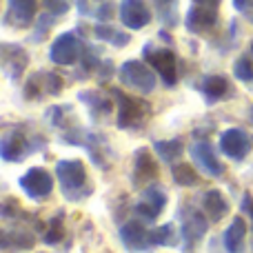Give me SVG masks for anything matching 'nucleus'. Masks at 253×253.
I'll list each match as a JSON object with an SVG mask.
<instances>
[{
	"instance_id": "nucleus-1",
	"label": "nucleus",
	"mask_w": 253,
	"mask_h": 253,
	"mask_svg": "<svg viewBox=\"0 0 253 253\" xmlns=\"http://www.w3.org/2000/svg\"><path fill=\"white\" fill-rule=\"evenodd\" d=\"M56 175L60 180V187L65 191L67 198L71 200H80L83 196H87L91 191V187H87V171L80 160H62L56 167Z\"/></svg>"
},
{
	"instance_id": "nucleus-2",
	"label": "nucleus",
	"mask_w": 253,
	"mask_h": 253,
	"mask_svg": "<svg viewBox=\"0 0 253 253\" xmlns=\"http://www.w3.org/2000/svg\"><path fill=\"white\" fill-rule=\"evenodd\" d=\"M111 93H114L116 100H118V126L120 129H135V126H140L147 120L149 109H151L147 102L135 100V98H131V96H125V93L116 91V89Z\"/></svg>"
},
{
	"instance_id": "nucleus-3",
	"label": "nucleus",
	"mask_w": 253,
	"mask_h": 253,
	"mask_svg": "<svg viewBox=\"0 0 253 253\" xmlns=\"http://www.w3.org/2000/svg\"><path fill=\"white\" fill-rule=\"evenodd\" d=\"M120 80H123L126 87L135 89V91H140V93H149L156 87V76L140 60H126L125 65L120 67Z\"/></svg>"
},
{
	"instance_id": "nucleus-4",
	"label": "nucleus",
	"mask_w": 253,
	"mask_h": 253,
	"mask_svg": "<svg viewBox=\"0 0 253 253\" xmlns=\"http://www.w3.org/2000/svg\"><path fill=\"white\" fill-rule=\"evenodd\" d=\"M80 51H83V44H80L78 36L69 31V34H60L53 40L51 49H49V58H51V62H56V65L69 67L80 58Z\"/></svg>"
},
{
	"instance_id": "nucleus-5",
	"label": "nucleus",
	"mask_w": 253,
	"mask_h": 253,
	"mask_svg": "<svg viewBox=\"0 0 253 253\" xmlns=\"http://www.w3.org/2000/svg\"><path fill=\"white\" fill-rule=\"evenodd\" d=\"M144 58L153 65V69L160 74L162 83L167 87H173L175 80H178V62H175V56L173 51L169 49H151L147 47L144 49Z\"/></svg>"
},
{
	"instance_id": "nucleus-6",
	"label": "nucleus",
	"mask_w": 253,
	"mask_h": 253,
	"mask_svg": "<svg viewBox=\"0 0 253 253\" xmlns=\"http://www.w3.org/2000/svg\"><path fill=\"white\" fill-rule=\"evenodd\" d=\"M218 20V4H205V2H193V7L187 13V29L191 34H202L209 31Z\"/></svg>"
},
{
	"instance_id": "nucleus-7",
	"label": "nucleus",
	"mask_w": 253,
	"mask_h": 253,
	"mask_svg": "<svg viewBox=\"0 0 253 253\" xmlns=\"http://www.w3.org/2000/svg\"><path fill=\"white\" fill-rule=\"evenodd\" d=\"M120 20L126 29H142L151 22V9L144 0H123L120 2Z\"/></svg>"
},
{
	"instance_id": "nucleus-8",
	"label": "nucleus",
	"mask_w": 253,
	"mask_h": 253,
	"mask_svg": "<svg viewBox=\"0 0 253 253\" xmlns=\"http://www.w3.org/2000/svg\"><path fill=\"white\" fill-rule=\"evenodd\" d=\"M20 187H22V191H25L29 198H44V196H49V193H51L53 180H51V175H49L44 169L34 167V169H29L20 178Z\"/></svg>"
},
{
	"instance_id": "nucleus-9",
	"label": "nucleus",
	"mask_w": 253,
	"mask_h": 253,
	"mask_svg": "<svg viewBox=\"0 0 253 253\" xmlns=\"http://www.w3.org/2000/svg\"><path fill=\"white\" fill-rule=\"evenodd\" d=\"M120 240H123V245L126 249L133 253L149 251V247L153 245L151 233H149L147 229L142 227V222H138V220H131V222H126L125 227L120 229Z\"/></svg>"
},
{
	"instance_id": "nucleus-10",
	"label": "nucleus",
	"mask_w": 253,
	"mask_h": 253,
	"mask_svg": "<svg viewBox=\"0 0 253 253\" xmlns=\"http://www.w3.org/2000/svg\"><path fill=\"white\" fill-rule=\"evenodd\" d=\"M220 149L231 160H242L251 149V140L242 129H227L220 138Z\"/></svg>"
},
{
	"instance_id": "nucleus-11",
	"label": "nucleus",
	"mask_w": 253,
	"mask_h": 253,
	"mask_svg": "<svg viewBox=\"0 0 253 253\" xmlns=\"http://www.w3.org/2000/svg\"><path fill=\"white\" fill-rule=\"evenodd\" d=\"M0 53H2V69L4 74L9 76V78H20L22 71L27 69V65H29V56H27V51L22 47H18V44H7L4 42L2 47H0Z\"/></svg>"
},
{
	"instance_id": "nucleus-12",
	"label": "nucleus",
	"mask_w": 253,
	"mask_h": 253,
	"mask_svg": "<svg viewBox=\"0 0 253 253\" xmlns=\"http://www.w3.org/2000/svg\"><path fill=\"white\" fill-rule=\"evenodd\" d=\"M167 205V196L162 189L158 187H149L147 191L142 193V200L135 205V213L144 220H156L160 215V211L165 209Z\"/></svg>"
},
{
	"instance_id": "nucleus-13",
	"label": "nucleus",
	"mask_w": 253,
	"mask_h": 253,
	"mask_svg": "<svg viewBox=\"0 0 253 253\" xmlns=\"http://www.w3.org/2000/svg\"><path fill=\"white\" fill-rule=\"evenodd\" d=\"M191 156H193V160H196V165L200 167L205 173H209V175H222V171H224V165L218 160V156H215V151H213V147H211L209 142H196L191 147Z\"/></svg>"
},
{
	"instance_id": "nucleus-14",
	"label": "nucleus",
	"mask_w": 253,
	"mask_h": 253,
	"mask_svg": "<svg viewBox=\"0 0 253 253\" xmlns=\"http://www.w3.org/2000/svg\"><path fill=\"white\" fill-rule=\"evenodd\" d=\"M207 227H209L207 220L202 218V213H198V211H189V213L184 215V220H182V240H184L187 251H191V247L205 236Z\"/></svg>"
},
{
	"instance_id": "nucleus-15",
	"label": "nucleus",
	"mask_w": 253,
	"mask_h": 253,
	"mask_svg": "<svg viewBox=\"0 0 253 253\" xmlns=\"http://www.w3.org/2000/svg\"><path fill=\"white\" fill-rule=\"evenodd\" d=\"M0 153L7 162H16V160H22L27 153V140L20 131H7L2 135V144H0Z\"/></svg>"
},
{
	"instance_id": "nucleus-16",
	"label": "nucleus",
	"mask_w": 253,
	"mask_h": 253,
	"mask_svg": "<svg viewBox=\"0 0 253 253\" xmlns=\"http://www.w3.org/2000/svg\"><path fill=\"white\" fill-rule=\"evenodd\" d=\"M36 4L38 0H9V20L16 27H29L36 18Z\"/></svg>"
},
{
	"instance_id": "nucleus-17",
	"label": "nucleus",
	"mask_w": 253,
	"mask_h": 253,
	"mask_svg": "<svg viewBox=\"0 0 253 253\" xmlns=\"http://www.w3.org/2000/svg\"><path fill=\"white\" fill-rule=\"evenodd\" d=\"M245 236H247V224L242 218H233L229 229L224 231V249L229 253H240L245 247Z\"/></svg>"
},
{
	"instance_id": "nucleus-18",
	"label": "nucleus",
	"mask_w": 253,
	"mask_h": 253,
	"mask_svg": "<svg viewBox=\"0 0 253 253\" xmlns=\"http://www.w3.org/2000/svg\"><path fill=\"white\" fill-rule=\"evenodd\" d=\"M202 93L209 102H218L229 96V83L224 76H207L202 80Z\"/></svg>"
},
{
	"instance_id": "nucleus-19",
	"label": "nucleus",
	"mask_w": 253,
	"mask_h": 253,
	"mask_svg": "<svg viewBox=\"0 0 253 253\" xmlns=\"http://www.w3.org/2000/svg\"><path fill=\"white\" fill-rule=\"evenodd\" d=\"M158 175V167L153 162V158L149 156V151H138L135 153V182H147V180H153Z\"/></svg>"
},
{
	"instance_id": "nucleus-20",
	"label": "nucleus",
	"mask_w": 253,
	"mask_h": 253,
	"mask_svg": "<svg viewBox=\"0 0 253 253\" xmlns=\"http://www.w3.org/2000/svg\"><path fill=\"white\" fill-rule=\"evenodd\" d=\"M227 209H229V205H227V200H224V196L220 191L211 189V191L205 193V211L209 213V218L213 220V222H218L220 218H224Z\"/></svg>"
},
{
	"instance_id": "nucleus-21",
	"label": "nucleus",
	"mask_w": 253,
	"mask_h": 253,
	"mask_svg": "<svg viewBox=\"0 0 253 253\" xmlns=\"http://www.w3.org/2000/svg\"><path fill=\"white\" fill-rule=\"evenodd\" d=\"M153 147H156V153L160 156V160L165 162H175L178 156L182 153V142L180 140H160Z\"/></svg>"
},
{
	"instance_id": "nucleus-22",
	"label": "nucleus",
	"mask_w": 253,
	"mask_h": 253,
	"mask_svg": "<svg viewBox=\"0 0 253 253\" xmlns=\"http://www.w3.org/2000/svg\"><path fill=\"white\" fill-rule=\"evenodd\" d=\"M171 175H173V180L180 184V187H193V184H198L196 169H193L191 165H187V162L173 165V169H171Z\"/></svg>"
},
{
	"instance_id": "nucleus-23",
	"label": "nucleus",
	"mask_w": 253,
	"mask_h": 253,
	"mask_svg": "<svg viewBox=\"0 0 253 253\" xmlns=\"http://www.w3.org/2000/svg\"><path fill=\"white\" fill-rule=\"evenodd\" d=\"M151 242L153 245H162V247L178 245V233H175V227L173 224H165V227L151 231Z\"/></svg>"
},
{
	"instance_id": "nucleus-24",
	"label": "nucleus",
	"mask_w": 253,
	"mask_h": 253,
	"mask_svg": "<svg viewBox=\"0 0 253 253\" xmlns=\"http://www.w3.org/2000/svg\"><path fill=\"white\" fill-rule=\"evenodd\" d=\"M233 76L242 83H253V56L245 53V56L238 58L236 65H233Z\"/></svg>"
},
{
	"instance_id": "nucleus-25",
	"label": "nucleus",
	"mask_w": 253,
	"mask_h": 253,
	"mask_svg": "<svg viewBox=\"0 0 253 253\" xmlns=\"http://www.w3.org/2000/svg\"><path fill=\"white\" fill-rule=\"evenodd\" d=\"M96 36L100 40H109L111 44H116V47H125L126 42H129V36L126 34H120V31H116L114 27H109V25H98L96 27Z\"/></svg>"
},
{
	"instance_id": "nucleus-26",
	"label": "nucleus",
	"mask_w": 253,
	"mask_h": 253,
	"mask_svg": "<svg viewBox=\"0 0 253 253\" xmlns=\"http://www.w3.org/2000/svg\"><path fill=\"white\" fill-rule=\"evenodd\" d=\"M62 236H65V229H62V218H56L51 222V229L44 233V242H47V245H56V242L62 240Z\"/></svg>"
},
{
	"instance_id": "nucleus-27",
	"label": "nucleus",
	"mask_w": 253,
	"mask_h": 253,
	"mask_svg": "<svg viewBox=\"0 0 253 253\" xmlns=\"http://www.w3.org/2000/svg\"><path fill=\"white\" fill-rule=\"evenodd\" d=\"M236 11H240L249 22H253V0H233Z\"/></svg>"
},
{
	"instance_id": "nucleus-28",
	"label": "nucleus",
	"mask_w": 253,
	"mask_h": 253,
	"mask_svg": "<svg viewBox=\"0 0 253 253\" xmlns=\"http://www.w3.org/2000/svg\"><path fill=\"white\" fill-rule=\"evenodd\" d=\"M44 7H47L49 13L60 16V13H65L67 9H69V2H67V0H44Z\"/></svg>"
},
{
	"instance_id": "nucleus-29",
	"label": "nucleus",
	"mask_w": 253,
	"mask_h": 253,
	"mask_svg": "<svg viewBox=\"0 0 253 253\" xmlns=\"http://www.w3.org/2000/svg\"><path fill=\"white\" fill-rule=\"evenodd\" d=\"M242 209L249 213V218H253V198L249 193H245V198H242Z\"/></svg>"
},
{
	"instance_id": "nucleus-30",
	"label": "nucleus",
	"mask_w": 253,
	"mask_h": 253,
	"mask_svg": "<svg viewBox=\"0 0 253 253\" xmlns=\"http://www.w3.org/2000/svg\"><path fill=\"white\" fill-rule=\"evenodd\" d=\"M160 7H169V4H173V0H156Z\"/></svg>"
},
{
	"instance_id": "nucleus-31",
	"label": "nucleus",
	"mask_w": 253,
	"mask_h": 253,
	"mask_svg": "<svg viewBox=\"0 0 253 253\" xmlns=\"http://www.w3.org/2000/svg\"><path fill=\"white\" fill-rule=\"evenodd\" d=\"M251 123H253V107H251Z\"/></svg>"
},
{
	"instance_id": "nucleus-32",
	"label": "nucleus",
	"mask_w": 253,
	"mask_h": 253,
	"mask_svg": "<svg viewBox=\"0 0 253 253\" xmlns=\"http://www.w3.org/2000/svg\"><path fill=\"white\" fill-rule=\"evenodd\" d=\"M251 49H253V44H251Z\"/></svg>"
}]
</instances>
